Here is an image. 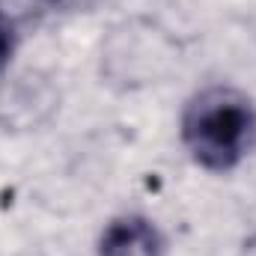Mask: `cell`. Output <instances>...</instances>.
<instances>
[{"label": "cell", "instance_id": "cell-2", "mask_svg": "<svg viewBox=\"0 0 256 256\" xmlns=\"http://www.w3.org/2000/svg\"><path fill=\"white\" fill-rule=\"evenodd\" d=\"M164 244L158 230L140 218V214H126L108 224L102 242H98V256H161Z\"/></svg>", "mask_w": 256, "mask_h": 256}, {"label": "cell", "instance_id": "cell-3", "mask_svg": "<svg viewBox=\"0 0 256 256\" xmlns=\"http://www.w3.org/2000/svg\"><path fill=\"white\" fill-rule=\"evenodd\" d=\"M12 48H15V39H12V30L0 21V72H3V66L9 63V57H12Z\"/></svg>", "mask_w": 256, "mask_h": 256}, {"label": "cell", "instance_id": "cell-1", "mask_svg": "<svg viewBox=\"0 0 256 256\" xmlns=\"http://www.w3.org/2000/svg\"><path fill=\"white\" fill-rule=\"evenodd\" d=\"M256 140V110L232 86L196 92L182 114V143L191 158L214 173L232 170Z\"/></svg>", "mask_w": 256, "mask_h": 256}, {"label": "cell", "instance_id": "cell-4", "mask_svg": "<svg viewBox=\"0 0 256 256\" xmlns=\"http://www.w3.org/2000/svg\"><path fill=\"white\" fill-rule=\"evenodd\" d=\"M45 3H51V6H68V3H74V0H45Z\"/></svg>", "mask_w": 256, "mask_h": 256}]
</instances>
